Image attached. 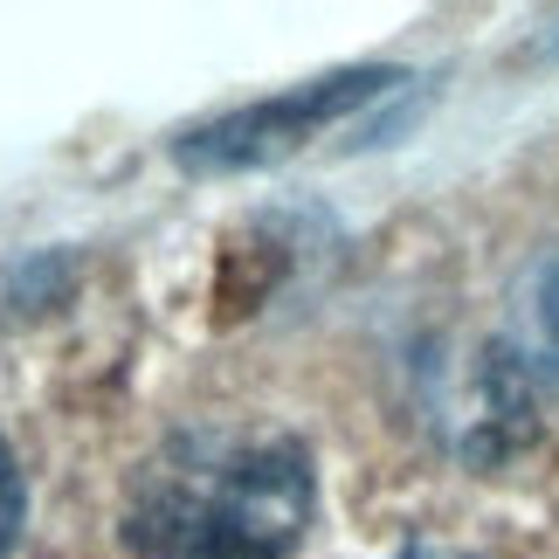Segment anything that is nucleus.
Masks as SVG:
<instances>
[{
  "label": "nucleus",
  "instance_id": "obj_1",
  "mask_svg": "<svg viewBox=\"0 0 559 559\" xmlns=\"http://www.w3.org/2000/svg\"><path fill=\"white\" fill-rule=\"evenodd\" d=\"M311 449L284 428H180L124 490L132 559H290L311 525Z\"/></svg>",
  "mask_w": 559,
  "mask_h": 559
},
{
  "label": "nucleus",
  "instance_id": "obj_2",
  "mask_svg": "<svg viewBox=\"0 0 559 559\" xmlns=\"http://www.w3.org/2000/svg\"><path fill=\"white\" fill-rule=\"evenodd\" d=\"M415 76L386 70V62H367V70H332V76H311V83H290L263 104H242V111H222L207 124L174 139V166L180 174H201V180H222V174H263V166L290 159L297 145H311L325 124L367 111V104L407 91Z\"/></svg>",
  "mask_w": 559,
  "mask_h": 559
},
{
  "label": "nucleus",
  "instance_id": "obj_3",
  "mask_svg": "<svg viewBox=\"0 0 559 559\" xmlns=\"http://www.w3.org/2000/svg\"><path fill=\"white\" fill-rule=\"evenodd\" d=\"M498 346L525 367V380L539 386V394L559 401V242L532 249L519 276H511L504 290V332Z\"/></svg>",
  "mask_w": 559,
  "mask_h": 559
},
{
  "label": "nucleus",
  "instance_id": "obj_4",
  "mask_svg": "<svg viewBox=\"0 0 559 559\" xmlns=\"http://www.w3.org/2000/svg\"><path fill=\"white\" fill-rule=\"evenodd\" d=\"M297 214H255L249 228H235L228 235V249H222V284H214V318L222 325H235L242 311H263V297L284 284V276L297 270Z\"/></svg>",
  "mask_w": 559,
  "mask_h": 559
},
{
  "label": "nucleus",
  "instance_id": "obj_5",
  "mask_svg": "<svg viewBox=\"0 0 559 559\" xmlns=\"http://www.w3.org/2000/svg\"><path fill=\"white\" fill-rule=\"evenodd\" d=\"M21 525H28V484H21V463H14V449L0 442V559L14 552Z\"/></svg>",
  "mask_w": 559,
  "mask_h": 559
},
{
  "label": "nucleus",
  "instance_id": "obj_6",
  "mask_svg": "<svg viewBox=\"0 0 559 559\" xmlns=\"http://www.w3.org/2000/svg\"><path fill=\"white\" fill-rule=\"evenodd\" d=\"M394 559H477V552H463V546H436V539H415V546H401Z\"/></svg>",
  "mask_w": 559,
  "mask_h": 559
}]
</instances>
